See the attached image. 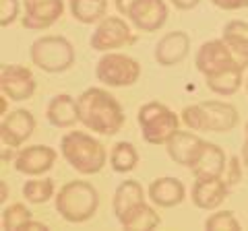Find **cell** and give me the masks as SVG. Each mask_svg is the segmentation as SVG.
<instances>
[{"mask_svg": "<svg viewBox=\"0 0 248 231\" xmlns=\"http://www.w3.org/2000/svg\"><path fill=\"white\" fill-rule=\"evenodd\" d=\"M77 110H79V122L97 134L112 136L120 132L126 116L120 101L112 93L102 87H89L77 97Z\"/></svg>", "mask_w": 248, "mask_h": 231, "instance_id": "cell-1", "label": "cell"}, {"mask_svg": "<svg viewBox=\"0 0 248 231\" xmlns=\"http://www.w3.org/2000/svg\"><path fill=\"white\" fill-rule=\"evenodd\" d=\"M60 153L66 159V163L81 175L99 173L108 161L104 144L91 134L81 132V130H71L62 136Z\"/></svg>", "mask_w": 248, "mask_h": 231, "instance_id": "cell-2", "label": "cell"}, {"mask_svg": "<svg viewBox=\"0 0 248 231\" xmlns=\"http://www.w3.org/2000/svg\"><path fill=\"white\" fill-rule=\"evenodd\" d=\"M58 215L68 223H85L97 213L99 194L93 184L85 180H73L64 184L54 196Z\"/></svg>", "mask_w": 248, "mask_h": 231, "instance_id": "cell-3", "label": "cell"}, {"mask_svg": "<svg viewBox=\"0 0 248 231\" xmlns=\"http://www.w3.org/2000/svg\"><path fill=\"white\" fill-rule=\"evenodd\" d=\"M182 122L188 130L230 132L238 126V110L232 103L209 99L203 103L186 105L182 110Z\"/></svg>", "mask_w": 248, "mask_h": 231, "instance_id": "cell-4", "label": "cell"}, {"mask_svg": "<svg viewBox=\"0 0 248 231\" xmlns=\"http://www.w3.org/2000/svg\"><path fill=\"white\" fill-rule=\"evenodd\" d=\"M31 62L44 72H64L75 64V48L62 35H42L31 43Z\"/></svg>", "mask_w": 248, "mask_h": 231, "instance_id": "cell-5", "label": "cell"}, {"mask_svg": "<svg viewBox=\"0 0 248 231\" xmlns=\"http://www.w3.org/2000/svg\"><path fill=\"white\" fill-rule=\"evenodd\" d=\"M137 122L141 126L145 143L149 144H166L180 124L178 116L159 101H149L139 107Z\"/></svg>", "mask_w": 248, "mask_h": 231, "instance_id": "cell-6", "label": "cell"}, {"mask_svg": "<svg viewBox=\"0 0 248 231\" xmlns=\"http://www.w3.org/2000/svg\"><path fill=\"white\" fill-rule=\"evenodd\" d=\"M95 76L108 87H130L141 76V64L120 52H106L95 66Z\"/></svg>", "mask_w": 248, "mask_h": 231, "instance_id": "cell-7", "label": "cell"}, {"mask_svg": "<svg viewBox=\"0 0 248 231\" xmlns=\"http://www.w3.org/2000/svg\"><path fill=\"white\" fill-rule=\"evenodd\" d=\"M137 37L130 31V27L120 17H104L97 23L95 31L91 33V48L97 52H112L116 48H126L135 43Z\"/></svg>", "mask_w": 248, "mask_h": 231, "instance_id": "cell-8", "label": "cell"}, {"mask_svg": "<svg viewBox=\"0 0 248 231\" xmlns=\"http://www.w3.org/2000/svg\"><path fill=\"white\" fill-rule=\"evenodd\" d=\"M35 76L21 64H4L0 68V89L13 101H25L35 93Z\"/></svg>", "mask_w": 248, "mask_h": 231, "instance_id": "cell-9", "label": "cell"}, {"mask_svg": "<svg viewBox=\"0 0 248 231\" xmlns=\"http://www.w3.org/2000/svg\"><path fill=\"white\" fill-rule=\"evenodd\" d=\"M23 27L29 31H44L52 27L64 13V0H23Z\"/></svg>", "mask_w": 248, "mask_h": 231, "instance_id": "cell-10", "label": "cell"}, {"mask_svg": "<svg viewBox=\"0 0 248 231\" xmlns=\"http://www.w3.org/2000/svg\"><path fill=\"white\" fill-rule=\"evenodd\" d=\"M56 151L46 144H31V147L19 149V153L15 155V169L23 175H44L56 163Z\"/></svg>", "mask_w": 248, "mask_h": 231, "instance_id": "cell-11", "label": "cell"}, {"mask_svg": "<svg viewBox=\"0 0 248 231\" xmlns=\"http://www.w3.org/2000/svg\"><path fill=\"white\" fill-rule=\"evenodd\" d=\"M205 144L207 141H203L199 134L186 132V130H176L174 136L166 143V151L174 163L190 169L199 161Z\"/></svg>", "mask_w": 248, "mask_h": 231, "instance_id": "cell-12", "label": "cell"}, {"mask_svg": "<svg viewBox=\"0 0 248 231\" xmlns=\"http://www.w3.org/2000/svg\"><path fill=\"white\" fill-rule=\"evenodd\" d=\"M35 130V118L29 110H15L4 114L0 124V141L9 149H19Z\"/></svg>", "mask_w": 248, "mask_h": 231, "instance_id": "cell-13", "label": "cell"}, {"mask_svg": "<svg viewBox=\"0 0 248 231\" xmlns=\"http://www.w3.org/2000/svg\"><path fill=\"white\" fill-rule=\"evenodd\" d=\"M128 19L139 31H159L168 21V4L164 0H137L130 6Z\"/></svg>", "mask_w": 248, "mask_h": 231, "instance_id": "cell-14", "label": "cell"}, {"mask_svg": "<svg viewBox=\"0 0 248 231\" xmlns=\"http://www.w3.org/2000/svg\"><path fill=\"white\" fill-rule=\"evenodd\" d=\"M228 192L230 186L223 180V175L219 178H197L190 190V200L201 211H215L228 198Z\"/></svg>", "mask_w": 248, "mask_h": 231, "instance_id": "cell-15", "label": "cell"}, {"mask_svg": "<svg viewBox=\"0 0 248 231\" xmlns=\"http://www.w3.org/2000/svg\"><path fill=\"white\" fill-rule=\"evenodd\" d=\"M236 58V54L232 52L230 45L223 42V40H211V42H205L203 45L199 48L197 56H195V64H197V71L207 76V74H213L217 71H221L223 66L232 64Z\"/></svg>", "mask_w": 248, "mask_h": 231, "instance_id": "cell-16", "label": "cell"}, {"mask_svg": "<svg viewBox=\"0 0 248 231\" xmlns=\"http://www.w3.org/2000/svg\"><path fill=\"white\" fill-rule=\"evenodd\" d=\"M190 37L184 31H170L157 42L153 50V58L161 66H176L188 56Z\"/></svg>", "mask_w": 248, "mask_h": 231, "instance_id": "cell-17", "label": "cell"}, {"mask_svg": "<svg viewBox=\"0 0 248 231\" xmlns=\"http://www.w3.org/2000/svg\"><path fill=\"white\" fill-rule=\"evenodd\" d=\"M149 198L155 206H161V209H172L178 206L186 198V188L180 180L176 178H157L149 184Z\"/></svg>", "mask_w": 248, "mask_h": 231, "instance_id": "cell-18", "label": "cell"}, {"mask_svg": "<svg viewBox=\"0 0 248 231\" xmlns=\"http://www.w3.org/2000/svg\"><path fill=\"white\" fill-rule=\"evenodd\" d=\"M228 161L230 159L226 155V151H223L219 144L207 143L199 161L190 167V172L195 178H219V175H223V172H226Z\"/></svg>", "mask_w": 248, "mask_h": 231, "instance_id": "cell-19", "label": "cell"}, {"mask_svg": "<svg viewBox=\"0 0 248 231\" xmlns=\"http://www.w3.org/2000/svg\"><path fill=\"white\" fill-rule=\"evenodd\" d=\"M244 68L246 66L240 62V60H234L232 64L223 66L221 71H217L213 74H207L205 83L215 95H223V97L234 95L240 89V85H242V71Z\"/></svg>", "mask_w": 248, "mask_h": 231, "instance_id": "cell-20", "label": "cell"}, {"mask_svg": "<svg viewBox=\"0 0 248 231\" xmlns=\"http://www.w3.org/2000/svg\"><path fill=\"white\" fill-rule=\"evenodd\" d=\"M48 122L56 128H73L79 122V110H77V99L68 93H58L50 99L48 110Z\"/></svg>", "mask_w": 248, "mask_h": 231, "instance_id": "cell-21", "label": "cell"}, {"mask_svg": "<svg viewBox=\"0 0 248 231\" xmlns=\"http://www.w3.org/2000/svg\"><path fill=\"white\" fill-rule=\"evenodd\" d=\"M118 223L122 225V229L126 231H151L155 227H159V215L155 213L153 206H149L147 202H141L133 206L128 213H124L118 219Z\"/></svg>", "mask_w": 248, "mask_h": 231, "instance_id": "cell-22", "label": "cell"}, {"mask_svg": "<svg viewBox=\"0 0 248 231\" xmlns=\"http://www.w3.org/2000/svg\"><path fill=\"white\" fill-rule=\"evenodd\" d=\"M145 202V190L137 180H124L114 192L112 209L116 219H120L124 213H128L133 206Z\"/></svg>", "mask_w": 248, "mask_h": 231, "instance_id": "cell-23", "label": "cell"}, {"mask_svg": "<svg viewBox=\"0 0 248 231\" xmlns=\"http://www.w3.org/2000/svg\"><path fill=\"white\" fill-rule=\"evenodd\" d=\"M223 42H226L236 58L248 66V23L246 21H230L223 27Z\"/></svg>", "mask_w": 248, "mask_h": 231, "instance_id": "cell-24", "label": "cell"}, {"mask_svg": "<svg viewBox=\"0 0 248 231\" xmlns=\"http://www.w3.org/2000/svg\"><path fill=\"white\" fill-rule=\"evenodd\" d=\"M68 4L73 17L83 25L99 23L108 13V0H68Z\"/></svg>", "mask_w": 248, "mask_h": 231, "instance_id": "cell-25", "label": "cell"}, {"mask_svg": "<svg viewBox=\"0 0 248 231\" xmlns=\"http://www.w3.org/2000/svg\"><path fill=\"white\" fill-rule=\"evenodd\" d=\"M137 163H139V153H137L133 143L120 141V143H116L112 147V151H110V165H112L114 172L128 173V172H133V169L137 167Z\"/></svg>", "mask_w": 248, "mask_h": 231, "instance_id": "cell-26", "label": "cell"}, {"mask_svg": "<svg viewBox=\"0 0 248 231\" xmlns=\"http://www.w3.org/2000/svg\"><path fill=\"white\" fill-rule=\"evenodd\" d=\"M54 182L50 178H42V180H27L23 184V196H25L27 202L31 204H44L48 202V200L54 194Z\"/></svg>", "mask_w": 248, "mask_h": 231, "instance_id": "cell-27", "label": "cell"}, {"mask_svg": "<svg viewBox=\"0 0 248 231\" xmlns=\"http://www.w3.org/2000/svg\"><path fill=\"white\" fill-rule=\"evenodd\" d=\"M29 219H33V215H31V211L25 204H21V202L9 204V206H4V211H2V229H6V231L23 229V225H25Z\"/></svg>", "mask_w": 248, "mask_h": 231, "instance_id": "cell-28", "label": "cell"}, {"mask_svg": "<svg viewBox=\"0 0 248 231\" xmlns=\"http://www.w3.org/2000/svg\"><path fill=\"white\" fill-rule=\"evenodd\" d=\"M205 229H209V231H238L242 227H240V221L234 217L232 211H219V213H213L211 217H207Z\"/></svg>", "mask_w": 248, "mask_h": 231, "instance_id": "cell-29", "label": "cell"}, {"mask_svg": "<svg viewBox=\"0 0 248 231\" xmlns=\"http://www.w3.org/2000/svg\"><path fill=\"white\" fill-rule=\"evenodd\" d=\"M19 17V0H0V25L9 27Z\"/></svg>", "mask_w": 248, "mask_h": 231, "instance_id": "cell-30", "label": "cell"}, {"mask_svg": "<svg viewBox=\"0 0 248 231\" xmlns=\"http://www.w3.org/2000/svg\"><path fill=\"white\" fill-rule=\"evenodd\" d=\"M223 180H226V184L230 188L238 186L240 182H242V167H240V157H232L228 161V167L226 172H223Z\"/></svg>", "mask_w": 248, "mask_h": 231, "instance_id": "cell-31", "label": "cell"}, {"mask_svg": "<svg viewBox=\"0 0 248 231\" xmlns=\"http://www.w3.org/2000/svg\"><path fill=\"white\" fill-rule=\"evenodd\" d=\"M211 2L217 9H223V11H240L248 6V0H211Z\"/></svg>", "mask_w": 248, "mask_h": 231, "instance_id": "cell-32", "label": "cell"}, {"mask_svg": "<svg viewBox=\"0 0 248 231\" xmlns=\"http://www.w3.org/2000/svg\"><path fill=\"white\" fill-rule=\"evenodd\" d=\"M178 11H190V9H195V6L201 2V0H170Z\"/></svg>", "mask_w": 248, "mask_h": 231, "instance_id": "cell-33", "label": "cell"}, {"mask_svg": "<svg viewBox=\"0 0 248 231\" xmlns=\"http://www.w3.org/2000/svg\"><path fill=\"white\" fill-rule=\"evenodd\" d=\"M135 2L137 0H116V11H118L120 14H124V17H128L130 6H133Z\"/></svg>", "mask_w": 248, "mask_h": 231, "instance_id": "cell-34", "label": "cell"}, {"mask_svg": "<svg viewBox=\"0 0 248 231\" xmlns=\"http://www.w3.org/2000/svg\"><path fill=\"white\" fill-rule=\"evenodd\" d=\"M23 229H33V231L42 229V231H46V229H48V225H44V223H37V221H33V219H29L25 225H23Z\"/></svg>", "mask_w": 248, "mask_h": 231, "instance_id": "cell-35", "label": "cell"}, {"mask_svg": "<svg viewBox=\"0 0 248 231\" xmlns=\"http://www.w3.org/2000/svg\"><path fill=\"white\" fill-rule=\"evenodd\" d=\"M242 163H244V167L248 169V136H246L244 147H242Z\"/></svg>", "mask_w": 248, "mask_h": 231, "instance_id": "cell-36", "label": "cell"}, {"mask_svg": "<svg viewBox=\"0 0 248 231\" xmlns=\"http://www.w3.org/2000/svg\"><path fill=\"white\" fill-rule=\"evenodd\" d=\"M0 186H2V196H0V200L4 202V200H6V182L2 180V182H0Z\"/></svg>", "mask_w": 248, "mask_h": 231, "instance_id": "cell-37", "label": "cell"}, {"mask_svg": "<svg viewBox=\"0 0 248 231\" xmlns=\"http://www.w3.org/2000/svg\"><path fill=\"white\" fill-rule=\"evenodd\" d=\"M246 136H248V122H246Z\"/></svg>", "mask_w": 248, "mask_h": 231, "instance_id": "cell-38", "label": "cell"}, {"mask_svg": "<svg viewBox=\"0 0 248 231\" xmlns=\"http://www.w3.org/2000/svg\"><path fill=\"white\" fill-rule=\"evenodd\" d=\"M246 91H248V79H246Z\"/></svg>", "mask_w": 248, "mask_h": 231, "instance_id": "cell-39", "label": "cell"}]
</instances>
